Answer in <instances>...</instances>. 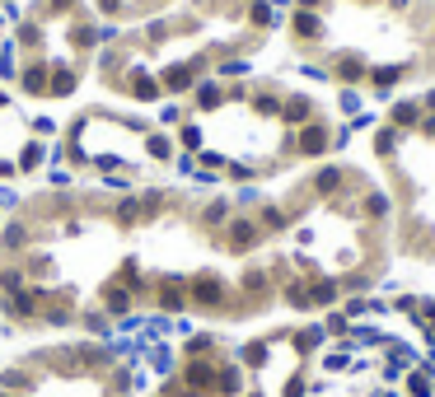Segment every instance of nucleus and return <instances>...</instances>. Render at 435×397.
I'll return each instance as SVG.
<instances>
[{
	"label": "nucleus",
	"instance_id": "37998d69",
	"mask_svg": "<svg viewBox=\"0 0 435 397\" xmlns=\"http://www.w3.org/2000/svg\"><path fill=\"white\" fill-rule=\"evenodd\" d=\"M75 5H80V0H43L38 10H43V15H71Z\"/></svg>",
	"mask_w": 435,
	"mask_h": 397
},
{
	"label": "nucleus",
	"instance_id": "4468645a",
	"mask_svg": "<svg viewBox=\"0 0 435 397\" xmlns=\"http://www.w3.org/2000/svg\"><path fill=\"white\" fill-rule=\"evenodd\" d=\"M43 308H47V294L38 290V285H24V290L15 294H5V313H15V318H43Z\"/></svg>",
	"mask_w": 435,
	"mask_h": 397
},
{
	"label": "nucleus",
	"instance_id": "72a5a7b5",
	"mask_svg": "<svg viewBox=\"0 0 435 397\" xmlns=\"http://www.w3.org/2000/svg\"><path fill=\"white\" fill-rule=\"evenodd\" d=\"M403 393L407 397H435V379L431 374H421V369H407L403 374Z\"/></svg>",
	"mask_w": 435,
	"mask_h": 397
},
{
	"label": "nucleus",
	"instance_id": "dca6fc26",
	"mask_svg": "<svg viewBox=\"0 0 435 397\" xmlns=\"http://www.w3.org/2000/svg\"><path fill=\"white\" fill-rule=\"evenodd\" d=\"M47 75H52V61L47 57H29L19 66V89L33 93V98H47Z\"/></svg>",
	"mask_w": 435,
	"mask_h": 397
},
{
	"label": "nucleus",
	"instance_id": "1a4fd4ad",
	"mask_svg": "<svg viewBox=\"0 0 435 397\" xmlns=\"http://www.w3.org/2000/svg\"><path fill=\"white\" fill-rule=\"evenodd\" d=\"M421 117H426L421 98H393V103H389V117H384V122H389L393 131H403V136H417Z\"/></svg>",
	"mask_w": 435,
	"mask_h": 397
},
{
	"label": "nucleus",
	"instance_id": "de8ad7c7",
	"mask_svg": "<svg viewBox=\"0 0 435 397\" xmlns=\"http://www.w3.org/2000/svg\"><path fill=\"white\" fill-rule=\"evenodd\" d=\"M19 206V192L15 187H0V211H15Z\"/></svg>",
	"mask_w": 435,
	"mask_h": 397
},
{
	"label": "nucleus",
	"instance_id": "412c9836",
	"mask_svg": "<svg viewBox=\"0 0 435 397\" xmlns=\"http://www.w3.org/2000/svg\"><path fill=\"white\" fill-rule=\"evenodd\" d=\"M230 215H234V201H230V197H211V201L202 206V211H197V225H202V230H216V234H220Z\"/></svg>",
	"mask_w": 435,
	"mask_h": 397
},
{
	"label": "nucleus",
	"instance_id": "c85d7f7f",
	"mask_svg": "<svg viewBox=\"0 0 435 397\" xmlns=\"http://www.w3.org/2000/svg\"><path fill=\"white\" fill-rule=\"evenodd\" d=\"M178 145H183V154H202L206 150V126L202 122H178Z\"/></svg>",
	"mask_w": 435,
	"mask_h": 397
},
{
	"label": "nucleus",
	"instance_id": "09e8293b",
	"mask_svg": "<svg viewBox=\"0 0 435 397\" xmlns=\"http://www.w3.org/2000/svg\"><path fill=\"white\" fill-rule=\"evenodd\" d=\"M417 98H421V107H426V112H431V117H435V84H431V89H421Z\"/></svg>",
	"mask_w": 435,
	"mask_h": 397
},
{
	"label": "nucleus",
	"instance_id": "4d7b16f0",
	"mask_svg": "<svg viewBox=\"0 0 435 397\" xmlns=\"http://www.w3.org/2000/svg\"><path fill=\"white\" fill-rule=\"evenodd\" d=\"M0 225H5V220H0Z\"/></svg>",
	"mask_w": 435,
	"mask_h": 397
},
{
	"label": "nucleus",
	"instance_id": "393cba45",
	"mask_svg": "<svg viewBox=\"0 0 435 397\" xmlns=\"http://www.w3.org/2000/svg\"><path fill=\"white\" fill-rule=\"evenodd\" d=\"M290 346H295L304 360H309L318 346H327V332H323V322H309V327H300V332H290Z\"/></svg>",
	"mask_w": 435,
	"mask_h": 397
},
{
	"label": "nucleus",
	"instance_id": "f03ea898",
	"mask_svg": "<svg viewBox=\"0 0 435 397\" xmlns=\"http://www.w3.org/2000/svg\"><path fill=\"white\" fill-rule=\"evenodd\" d=\"M267 234H263V225H258V215H230V220H225V230H220V248H230V253H239V257H244V253H253V248L263 244Z\"/></svg>",
	"mask_w": 435,
	"mask_h": 397
},
{
	"label": "nucleus",
	"instance_id": "7c9ffc66",
	"mask_svg": "<svg viewBox=\"0 0 435 397\" xmlns=\"http://www.w3.org/2000/svg\"><path fill=\"white\" fill-rule=\"evenodd\" d=\"M136 197H140V220H155V215H164V206H169V192H164V187H145Z\"/></svg>",
	"mask_w": 435,
	"mask_h": 397
},
{
	"label": "nucleus",
	"instance_id": "ea45409f",
	"mask_svg": "<svg viewBox=\"0 0 435 397\" xmlns=\"http://www.w3.org/2000/svg\"><path fill=\"white\" fill-rule=\"evenodd\" d=\"M239 75H249V61H244V57H230V61L216 66V80H239Z\"/></svg>",
	"mask_w": 435,
	"mask_h": 397
},
{
	"label": "nucleus",
	"instance_id": "f8f14e48",
	"mask_svg": "<svg viewBox=\"0 0 435 397\" xmlns=\"http://www.w3.org/2000/svg\"><path fill=\"white\" fill-rule=\"evenodd\" d=\"M155 308L159 313H183V308H192L187 304V276H164L155 285Z\"/></svg>",
	"mask_w": 435,
	"mask_h": 397
},
{
	"label": "nucleus",
	"instance_id": "603ef678",
	"mask_svg": "<svg viewBox=\"0 0 435 397\" xmlns=\"http://www.w3.org/2000/svg\"><path fill=\"white\" fill-rule=\"evenodd\" d=\"M272 5H277V10H290V5H295V0H272Z\"/></svg>",
	"mask_w": 435,
	"mask_h": 397
},
{
	"label": "nucleus",
	"instance_id": "c9c22d12",
	"mask_svg": "<svg viewBox=\"0 0 435 397\" xmlns=\"http://www.w3.org/2000/svg\"><path fill=\"white\" fill-rule=\"evenodd\" d=\"M337 107H342L346 117L365 112V89H356V84H342V89H337Z\"/></svg>",
	"mask_w": 435,
	"mask_h": 397
},
{
	"label": "nucleus",
	"instance_id": "0eeeda50",
	"mask_svg": "<svg viewBox=\"0 0 435 397\" xmlns=\"http://www.w3.org/2000/svg\"><path fill=\"white\" fill-rule=\"evenodd\" d=\"M225 103H230V98H225V84H220L216 75H202L192 84V93H187V107H192V112H220Z\"/></svg>",
	"mask_w": 435,
	"mask_h": 397
},
{
	"label": "nucleus",
	"instance_id": "58836bf2",
	"mask_svg": "<svg viewBox=\"0 0 435 397\" xmlns=\"http://www.w3.org/2000/svg\"><path fill=\"white\" fill-rule=\"evenodd\" d=\"M15 43L19 47H38V43H43V24H33V19H29V24H19V29H15Z\"/></svg>",
	"mask_w": 435,
	"mask_h": 397
},
{
	"label": "nucleus",
	"instance_id": "f704fd0d",
	"mask_svg": "<svg viewBox=\"0 0 435 397\" xmlns=\"http://www.w3.org/2000/svg\"><path fill=\"white\" fill-rule=\"evenodd\" d=\"M0 80H19V43L15 38L0 43Z\"/></svg>",
	"mask_w": 435,
	"mask_h": 397
},
{
	"label": "nucleus",
	"instance_id": "423d86ee",
	"mask_svg": "<svg viewBox=\"0 0 435 397\" xmlns=\"http://www.w3.org/2000/svg\"><path fill=\"white\" fill-rule=\"evenodd\" d=\"M407 75H412V66H398V61L370 66V75H365V93H374V98H393Z\"/></svg>",
	"mask_w": 435,
	"mask_h": 397
},
{
	"label": "nucleus",
	"instance_id": "2eb2a0df",
	"mask_svg": "<svg viewBox=\"0 0 435 397\" xmlns=\"http://www.w3.org/2000/svg\"><path fill=\"white\" fill-rule=\"evenodd\" d=\"M304 280H309V304L314 308H337L342 304V280H337V276H323V271H314V276H304Z\"/></svg>",
	"mask_w": 435,
	"mask_h": 397
},
{
	"label": "nucleus",
	"instance_id": "a878e982",
	"mask_svg": "<svg viewBox=\"0 0 435 397\" xmlns=\"http://www.w3.org/2000/svg\"><path fill=\"white\" fill-rule=\"evenodd\" d=\"M244 10H249V24L258 33H267V29H277V24H281V10L272 5V0H249Z\"/></svg>",
	"mask_w": 435,
	"mask_h": 397
},
{
	"label": "nucleus",
	"instance_id": "2f4dec72",
	"mask_svg": "<svg viewBox=\"0 0 435 397\" xmlns=\"http://www.w3.org/2000/svg\"><path fill=\"white\" fill-rule=\"evenodd\" d=\"M112 220H117L122 230H131V225H145V220H140V197H136V192H131V197H122L117 206H112Z\"/></svg>",
	"mask_w": 435,
	"mask_h": 397
},
{
	"label": "nucleus",
	"instance_id": "864d4df0",
	"mask_svg": "<svg viewBox=\"0 0 435 397\" xmlns=\"http://www.w3.org/2000/svg\"><path fill=\"white\" fill-rule=\"evenodd\" d=\"M244 397H272V393H263V388H253V393H244Z\"/></svg>",
	"mask_w": 435,
	"mask_h": 397
},
{
	"label": "nucleus",
	"instance_id": "9b49d317",
	"mask_svg": "<svg viewBox=\"0 0 435 397\" xmlns=\"http://www.w3.org/2000/svg\"><path fill=\"white\" fill-rule=\"evenodd\" d=\"M117 89L131 93L136 103H159V98H164V89H159V75H150V70H126V75L117 80Z\"/></svg>",
	"mask_w": 435,
	"mask_h": 397
},
{
	"label": "nucleus",
	"instance_id": "79ce46f5",
	"mask_svg": "<svg viewBox=\"0 0 435 397\" xmlns=\"http://www.w3.org/2000/svg\"><path fill=\"white\" fill-rule=\"evenodd\" d=\"M33 136L38 140H57V117H33Z\"/></svg>",
	"mask_w": 435,
	"mask_h": 397
},
{
	"label": "nucleus",
	"instance_id": "8fccbe9b",
	"mask_svg": "<svg viewBox=\"0 0 435 397\" xmlns=\"http://www.w3.org/2000/svg\"><path fill=\"white\" fill-rule=\"evenodd\" d=\"M323 5L327 0H295V10H318V15H323Z\"/></svg>",
	"mask_w": 435,
	"mask_h": 397
},
{
	"label": "nucleus",
	"instance_id": "6e6552de",
	"mask_svg": "<svg viewBox=\"0 0 435 397\" xmlns=\"http://www.w3.org/2000/svg\"><path fill=\"white\" fill-rule=\"evenodd\" d=\"M323 33H327V24H323L318 10H290V38H295L300 47H318Z\"/></svg>",
	"mask_w": 435,
	"mask_h": 397
},
{
	"label": "nucleus",
	"instance_id": "4be33fe9",
	"mask_svg": "<svg viewBox=\"0 0 435 397\" xmlns=\"http://www.w3.org/2000/svg\"><path fill=\"white\" fill-rule=\"evenodd\" d=\"M281 98H286V93H277V89H253L249 93L253 117H263V122H281Z\"/></svg>",
	"mask_w": 435,
	"mask_h": 397
},
{
	"label": "nucleus",
	"instance_id": "7ed1b4c3",
	"mask_svg": "<svg viewBox=\"0 0 435 397\" xmlns=\"http://www.w3.org/2000/svg\"><path fill=\"white\" fill-rule=\"evenodd\" d=\"M332 154V122L314 117L295 131V159H327Z\"/></svg>",
	"mask_w": 435,
	"mask_h": 397
},
{
	"label": "nucleus",
	"instance_id": "c03bdc74",
	"mask_svg": "<svg viewBox=\"0 0 435 397\" xmlns=\"http://www.w3.org/2000/svg\"><path fill=\"white\" fill-rule=\"evenodd\" d=\"M178 122H183V107H178V103L159 107V126H178Z\"/></svg>",
	"mask_w": 435,
	"mask_h": 397
},
{
	"label": "nucleus",
	"instance_id": "39448f33",
	"mask_svg": "<svg viewBox=\"0 0 435 397\" xmlns=\"http://www.w3.org/2000/svg\"><path fill=\"white\" fill-rule=\"evenodd\" d=\"M365 75H370V61L360 52H351V47L327 57V80H337V84H365Z\"/></svg>",
	"mask_w": 435,
	"mask_h": 397
},
{
	"label": "nucleus",
	"instance_id": "b1692460",
	"mask_svg": "<svg viewBox=\"0 0 435 397\" xmlns=\"http://www.w3.org/2000/svg\"><path fill=\"white\" fill-rule=\"evenodd\" d=\"M277 294H281V299H286V304H290V308H295V313H309V280H304V276H290V280H281V285H277Z\"/></svg>",
	"mask_w": 435,
	"mask_h": 397
},
{
	"label": "nucleus",
	"instance_id": "f257e3e1",
	"mask_svg": "<svg viewBox=\"0 0 435 397\" xmlns=\"http://www.w3.org/2000/svg\"><path fill=\"white\" fill-rule=\"evenodd\" d=\"M187 304L202 308V313H244L239 299H234V290H230V280L216 276V271L187 276Z\"/></svg>",
	"mask_w": 435,
	"mask_h": 397
},
{
	"label": "nucleus",
	"instance_id": "4c0bfd02",
	"mask_svg": "<svg viewBox=\"0 0 435 397\" xmlns=\"http://www.w3.org/2000/svg\"><path fill=\"white\" fill-rule=\"evenodd\" d=\"M24 267H0V294H15V290H24Z\"/></svg>",
	"mask_w": 435,
	"mask_h": 397
},
{
	"label": "nucleus",
	"instance_id": "9d476101",
	"mask_svg": "<svg viewBox=\"0 0 435 397\" xmlns=\"http://www.w3.org/2000/svg\"><path fill=\"white\" fill-rule=\"evenodd\" d=\"M318 117V103H314L309 93H286L281 98V126L286 131H300L304 122H314Z\"/></svg>",
	"mask_w": 435,
	"mask_h": 397
},
{
	"label": "nucleus",
	"instance_id": "f3484780",
	"mask_svg": "<svg viewBox=\"0 0 435 397\" xmlns=\"http://www.w3.org/2000/svg\"><path fill=\"white\" fill-rule=\"evenodd\" d=\"M112 38H117L112 24L94 29V24H80V19H75V29H71V47H75V57H80V52H94V47H103V43H112Z\"/></svg>",
	"mask_w": 435,
	"mask_h": 397
},
{
	"label": "nucleus",
	"instance_id": "a19ab883",
	"mask_svg": "<svg viewBox=\"0 0 435 397\" xmlns=\"http://www.w3.org/2000/svg\"><path fill=\"white\" fill-rule=\"evenodd\" d=\"M263 192H258V187H253V183H244V187H239V197H234V206H244V211H258V206H263Z\"/></svg>",
	"mask_w": 435,
	"mask_h": 397
},
{
	"label": "nucleus",
	"instance_id": "20e7f679",
	"mask_svg": "<svg viewBox=\"0 0 435 397\" xmlns=\"http://www.w3.org/2000/svg\"><path fill=\"white\" fill-rule=\"evenodd\" d=\"M216 355L211 360H183V369H178V383H183L187 397H211L216 393Z\"/></svg>",
	"mask_w": 435,
	"mask_h": 397
},
{
	"label": "nucleus",
	"instance_id": "a211bd4d",
	"mask_svg": "<svg viewBox=\"0 0 435 397\" xmlns=\"http://www.w3.org/2000/svg\"><path fill=\"white\" fill-rule=\"evenodd\" d=\"M253 215H258V225H263L267 239H272V234H286L290 225H295V211H286L281 201H263V206H258Z\"/></svg>",
	"mask_w": 435,
	"mask_h": 397
},
{
	"label": "nucleus",
	"instance_id": "a18cd8bd",
	"mask_svg": "<svg viewBox=\"0 0 435 397\" xmlns=\"http://www.w3.org/2000/svg\"><path fill=\"white\" fill-rule=\"evenodd\" d=\"M417 136L426 140V145H435V117L431 112H426V117H421V126H417Z\"/></svg>",
	"mask_w": 435,
	"mask_h": 397
},
{
	"label": "nucleus",
	"instance_id": "bb28decb",
	"mask_svg": "<svg viewBox=\"0 0 435 397\" xmlns=\"http://www.w3.org/2000/svg\"><path fill=\"white\" fill-rule=\"evenodd\" d=\"M403 131H393V126L389 122H379V126H374V154H379V159H393V154H398V150H403Z\"/></svg>",
	"mask_w": 435,
	"mask_h": 397
},
{
	"label": "nucleus",
	"instance_id": "49530a36",
	"mask_svg": "<svg viewBox=\"0 0 435 397\" xmlns=\"http://www.w3.org/2000/svg\"><path fill=\"white\" fill-rule=\"evenodd\" d=\"M94 5H98V15H122V5H126V0H94Z\"/></svg>",
	"mask_w": 435,
	"mask_h": 397
},
{
	"label": "nucleus",
	"instance_id": "3c124183",
	"mask_svg": "<svg viewBox=\"0 0 435 397\" xmlns=\"http://www.w3.org/2000/svg\"><path fill=\"white\" fill-rule=\"evenodd\" d=\"M19 168H15V159H0V178H15Z\"/></svg>",
	"mask_w": 435,
	"mask_h": 397
},
{
	"label": "nucleus",
	"instance_id": "cd10ccee",
	"mask_svg": "<svg viewBox=\"0 0 435 397\" xmlns=\"http://www.w3.org/2000/svg\"><path fill=\"white\" fill-rule=\"evenodd\" d=\"M131 299H136V294L126 290V285H117V280H112L108 290H103V313H112V318H126V313H131Z\"/></svg>",
	"mask_w": 435,
	"mask_h": 397
},
{
	"label": "nucleus",
	"instance_id": "c756f323",
	"mask_svg": "<svg viewBox=\"0 0 435 397\" xmlns=\"http://www.w3.org/2000/svg\"><path fill=\"white\" fill-rule=\"evenodd\" d=\"M0 248H5V253H24V248H29V225H24V220L0 225Z\"/></svg>",
	"mask_w": 435,
	"mask_h": 397
},
{
	"label": "nucleus",
	"instance_id": "ddd939ff",
	"mask_svg": "<svg viewBox=\"0 0 435 397\" xmlns=\"http://www.w3.org/2000/svg\"><path fill=\"white\" fill-rule=\"evenodd\" d=\"M249 393V369L239 360H220L216 365V393L211 397H244Z\"/></svg>",
	"mask_w": 435,
	"mask_h": 397
},
{
	"label": "nucleus",
	"instance_id": "5fc2aeb1",
	"mask_svg": "<svg viewBox=\"0 0 435 397\" xmlns=\"http://www.w3.org/2000/svg\"><path fill=\"white\" fill-rule=\"evenodd\" d=\"M365 5H384V0H365Z\"/></svg>",
	"mask_w": 435,
	"mask_h": 397
},
{
	"label": "nucleus",
	"instance_id": "6ab92c4d",
	"mask_svg": "<svg viewBox=\"0 0 435 397\" xmlns=\"http://www.w3.org/2000/svg\"><path fill=\"white\" fill-rule=\"evenodd\" d=\"M80 84V66L75 61H52V75H47V98H66L75 93Z\"/></svg>",
	"mask_w": 435,
	"mask_h": 397
},
{
	"label": "nucleus",
	"instance_id": "5701e85b",
	"mask_svg": "<svg viewBox=\"0 0 435 397\" xmlns=\"http://www.w3.org/2000/svg\"><path fill=\"white\" fill-rule=\"evenodd\" d=\"M47 164V145L38 136H24L19 140V159H15V168L19 173H38V168Z\"/></svg>",
	"mask_w": 435,
	"mask_h": 397
},
{
	"label": "nucleus",
	"instance_id": "473e14b6",
	"mask_svg": "<svg viewBox=\"0 0 435 397\" xmlns=\"http://www.w3.org/2000/svg\"><path fill=\"white\" fill-rule=\"evenodd\" d=\"M183 355L187 360H211V355H216V336L211 332H192L187 336V346H183Z\"/></svg>",
	"mask_w": 435,
	"mask_h": 397
},
{
	"label": "nucleus",
	"instance_id": "e433bc0d",
	"mask_svg": "<svg viewBox=\"0 0 435 397\" xmlns=\"http://www.w3.org/2000/svg\"><path fill=\"white\" fill-rule=\"evenodd\" d=\"M323 332H327V341H342V336L351 332V318H346L342 308H327L323 313Z\"/></svg>",
	"mask_w": 435,
	"mask_h": 397
},
{
	"label": "nucleus",
	"instance_id": "6e6d98bb",
	"mask_svg": "<svg viewBox=\"0 0 435 397\" xmlns=\"http://www.w3.org/2000/svg\"><path fill=\"white\" fill-rule=\"evenodd\" d=\"M0 397H10V393H5V388H0Z\"/></svg>",
	"mask_w": 435,
	"mask_h": 397
},
{
	"label": "nucleus",
	"instance_id": "aec40b11",
	"mask_svg": "<svg viewBox=\"0 0 435 397\" xmlns=\"http://www.w3.org/2000/svg\"><path fill=\"white\" fill-rule=\"evenodd\" d=\"M140 150H145V159H155V164H169V159H178V140L164 136V131H145Z\"/></svg>",
	"mask_w": 435,
	"mask_h": 397
}]
</instances>
